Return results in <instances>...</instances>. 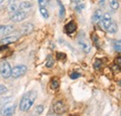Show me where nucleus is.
<instances>
[{"instance_id":"423d86ee","label":"nucleus","mask_w":121,"mask_h":116,"mask_svg":"<svg viewBox=\"0 0 121 116\" xmlns=\"http://www.w3.org/2000/svg\"><path fill=\"white\" fill-rule=\"evenodd\" d=\"M78 46L85 53H89L91 51V46L89 42L86 40V38L84 37V35H81L78 37Z\"/></svg>"},{"instance_id":"412c9836","label":"nucleus","mask_w":121,"mask_h":116,"mask_svg":"<svg viewBox=\"0 0 121 116\" xmlns=\"http://www.w3.org/2000/svg\"><path fill=\"white\" fill-rule=\"evenodd\" d=\"M59 86H60V82H59V80L58 79H53L52 81H51V88H53V89H58L59 88Z\"/></svg>"},{"instance_id":"2eb2a0df","label":"nucleus","mask_w":121,"mask_h":116,"mask_svg":"<svg viewBox=\"0 0 121 116\" xmlns=\"http://www.w3.org/2000/svg\"><path fill=\"white\" fill-rule=\"evenodd\" d=\"M34 30V25L32 23H26L22 26V33L27 34V33H30L31 32H33Z\"/></svg>"},{"instance_id":"4be33fe9","label":"nucleus","mask_w":121,"mask_h":116,"mask_svg":"<svg viewBox=\"0 0 121 116\" xmlns=\"http://www.w3.org/2000/svg\"><path fill=\"white\" fill-rule=\"evenodd\" d=\"M65 58H66V55H65L64 53L58 52V53L56 54V58H57L58 60H63V59H65Z\"/></svg>"},{"instance_id":"9b49d317","label":"nucleus","mask_w":121,"mask_h":116,"mask_svg":"<svg viewBox=\"0 0 121 116\" xmlns=\"http://www.w3.org/2000/svg\"><path fill=\"white\" fill-rule=\"evenodd\" d=\"M102 17H103V11H102L101 9H97V10L94 12L93 16H92V21H93L94 23H98L99 21H101Z\"/></svg>"},{"instance_id":"1a4fd4ad","label":"nucleus","mask_w":121,"mask_h":116,"mask_svg":"<svg viewBox=\"0 0 121 116\" xmlns=\"http://www.w3.org/2000/svg\"><path fill=\"white\" fill-rule=\"evenodd\" d=\"M102 22H103V26L105 30H107L108 26L111 24L112 22V18H111V15L108 14V13H105L104 15H103L102 17Z\"/></svg>"},{"instance_id":"dca6fc26","label":"nucleus","mask_w":121,"mask_h":116,"mask_svg":"<svg viewBox=\"0 0 121 116\" xmlns=\"http://www.w3.org/2000/svg\"><path fill=\"white\" fill-rule=\"evenodd\" d=\"M32 8V4L30 2H27V1H23L20 4L19 6V9H22V10H27V9H30Z\"/></svg>"},{"instance_id":"b1692460","label":"nucleus","mask_w":121,"mask_h":116,"mask_svg":"<svg viewBox=\"0 0 121 116\" xmlns=\"http://www.w3.org/2000/svg\"><path fill=\"white\" fill-rule=\"evenodd\" d=\"M114 48H115L116 51L120 52V41L119 40H117V41H116L114 43Z\"/></svg>"},{"instance_id":"a211bd4d","label":"nucleus","mask_w":121,"mask_h":116,"mask_svg":"<svg viewBox=\"0 0 121 116\" xmlns=\"http://www.w3.org/2000/svg\"><path fill=\"white\" fill-rule=\"evenodd\" d=\"M109 4L112 9L117 10L119 8V1L118 0H109Z\"/></svg>"},{"instance_id":"20e7f679","label":"nucleus","mask_w":121,"mask_h":116,"mask_svg":"<svg viewBox=\"0 0 121 116\" xmlns=\"http://www.w3.org/2000/svg\"><path fill=\"white\" fill-rule=\"evenodd\" d=\"M15 104L14 103H8L6 105L3 106V108L1 109V115H6V116H10L13 115L15 112Z\"/></svg>"},{"instance_id":"4468645a","label":"nucleus","mask_w":121,"mask_h":116,"mask_svg":"<svg viewBox=\"0 0 121 116\" xmlns=\"http://www.w3.org/2000/svg\"><path fill=\"white\" fill-rule=\"evenodd\" d=\"M57 2H58V5H59V17H60V19H63L64 16H65V8L62 5L60 0H57Z\"/></svg>"},{"instance_id":"7ed1b4c3","label":"nucleus","mask_w":121,"mask_h":116,"mask_svg":"<svg viewBox=\"0 0 121 116\" xmlns=\"http://www.w3.org/2000/svg\"><path fill=\"white\" fill-rule=\"evenodd\" d=\"M27 72V67L25 65H18L11 69V75L13 78H19L22 75H24Z\"/></svg>"},{"instance_id":"39448f33","label":"nucleus","mask_w":121,"mask_h":116,"mask_svg":"<svg viewBox=\"0 0 121 116\" xmlns=\"http://www.w3.org/2000/svg\"><path fill=\"white\" fill-rule=\"evenodd\" d=\"M26 18V13L25 11L22 10V9H18L15 13L11 15L10 17V20L14 22H20V21H22L24 19Z\"/></svg>"},{"instance_id":"0eeeda50","label":"nucleus","mask_w":121,"mask_h":116,"mask_svg":"<svg viewBox=\"0 0 121 116\" xmlns=\"http://www.w3.org/2000/svg\"><path fill=\"white\" fill-rule=\"evenodd\" d=\"M53 111L57 114H61L65 112V105L62 101H57L53 106Z\"/></svg>"},{"instance_id":"f8f14e48","label":"nucleus","mask_w":121,"mask_h":116,"mask_svg":"<svg viewBox=\"0 0 121 116\" xmlns=\"http://www.w3.org/2000/svg\"><path fill=\"white\" fill-rule=\"evenodd\" d=\"M18 37L17 36H9V37H5L3 39H1L0 43L2 45H9V44L14 43L15 41H17Z\"/></svg>"},{"instance_id":"cd10ccee","label":"nucleus","mask_w":121,"mask_h":116,"mask_svg":"<svg viewBox=\"0 0 121 116\" xmlns=\"http://www.w3.org/2000/svg\"><path fill=\"white\" fill-rule=\"evenodd\" d=\"M84 8H85V5H84V4H80V5H78V6L76 7V9L78 11V12H79V11H81V10H82Z\"/></svg>"},{"instance_id":"f03ea898","label":"nucleus","mask_w":121,"mask_h":116,"mask_svg":"<svg viewBox=\"0 0 121 116\" xmlns=\"http://www.w3.org/2000/svg\"><path fill=\"white\" fill-rule=\"evenodd\" d=\"M0 74H1L2 78H4V79H8V78L10 77V75H11V67H10L9 62L5 61L0 65Z\"/></svg>"},{"instance_id":"bb28decb","label":"nucleus","mask_w":121,"mask_h":116,"mask_svg":"<svg viewBox=\"0 0 121 116\" xmlns=\"http://www.w3.org/2000/svg\"><path fill=\"white\" fill-rule=\"evenodd\" d=\"M79 76H80V74H79L78 73H76V72H74V73H72L71 74H70L71 79H77Z\"/></svg>"},{"instance_id":"c85d7f7f","label":"nucleus","mask_w":121,"mask_h":116,"mask_svg":"<svg viewBox=\"0 0 121 116\" xmlns=\"http://www.w3.org/2000/svg\"><path fill=\"white\" fill-rule=\"evenodd\" d=\"M38 4H39L41 7H44V6H45V0H38Z\"/></svg>"},{"instance_id":"c756f323","label":"nucleus","mask_w":121,"mask_h":116,"mask_svg":"<svg viewBox=\"0 0 121 116\" xmlns=\"http://www.w3.org/2000/svg\"><path fill=\"white\" fill-rule=\"evenodd\" d=\"M71 2H73V3H79L80 0H71Z\"/></svg>"},{"instance_id":"f257e3e1","label":"nucleus","mask_w":121,"mask_h":116,"mask_svg":"<svg viewBox=\"0 0 121 116\" xmlns=\"http://www.w3.org/2000/svg\"><path fill=\"white\" fill-rule=\"evenodd\" d=\"M36 97H37V94L34 90H31V91H28L27 93H25L20 101V110L22 112L29 111V109L33 106Z\"/></svg>"},{"instance_id":"7c9ffc66","label":"nucleus","mask_w":121,"mask_h":116,"mask_svg":"<svg viewBox=\"0 0 121 116\" xmlns=\"http://www.w3.org/2000/svg\"><path fill=\"white\" fill-rule=\"evenodd\" d=\"M3 1H4V0H0V4H1V3L3 2Z\"/></svg>"},{"instance_id":"393cba45","label":"nucleus","mask_w":121,"mask_h":116,"mask_svg":"<svg viewBox=\"0 0 121 116\" xmlns=\"http://www.w3.org/2000/svg\"><path fill=\"white\" fill-rule=\"evenodd\" d=\"M93 66H94V69L99 70L100 67L102 66V60H100V59H96V60H95V63H94Z\"/></svg>"},{"instance_id":"6ab92c4d","label":"nucleus","mask_w":121,"mask_h":116,"mask_svg":"<svg viewBox=\"0 0 121 116\" xmlns=\"http://www.w3.org/2000/svg\"><path fill=\"white\" fill-rule=\"evenodd\" d=\"M39 11H40V14L42 15V17H43V18H45V19H48L49 14H48V11L47 10V8H46L45 7H41V8H40V9H39Z\"/></svg>"},{"instance_id":"9d476101","label":"nucleus","mask_w":121,"mask_h":116,"mask_svg":"<svg viewBox=\"0 0 121 116\" xmlns=\"http://www.w3.org/2000/svg\"><path fill=\"white\" fill-rule=\"evenodd\" d=\"M14 30L13 25H1L0 26V35H7Z\"/></svg>"},{"instance_id":"f3484780","label":"nucleus","mask_w":121,"mask_h":116,"mask_svg":"<svg viewBox=\"0 0 121 116\" xmlns=\"http://www.w3.org/2000/svg\"><path fill=\"white\" fill-rule=\"evenodd\" d=\"M107 31H108L110 33H116L117 32V24L115 21H112L111 24H110V25L108 26V28H107Z\"/></svg>"},{"instance_id":"ddd939ff","label":"nucleus","mask_w":121,"mask_h":116,"mask_svg":"<svg viewBox=\"0 0 121 116\" xmlns=\"http://www.w3.org/2000/svg\"><path fill=\"white\" fill-rule=\"evenodd\" d=\"M8 9H9V13L10 15H12L19 9V6L16 4L14 1H12V2L9 3V7H8Z\"/></svg>"},{"instance_id":"5701e85b","label":"nucleus","mask_w":121,"mask_h":116,"mask_svg":"<svg viewBox=\"0 0 121 116\" xmlns=\"http://www.w3.org/2000/svg\"><path fill=\"white\" fill-rule=\"evenodd\" d=\"M43 111H44V106L43 105H38V106L35 107V112L37 114H41L43 112Z\"/></svg>"},{"instance_id":"aec40b11","label":"nucleus","mask_w":121,"mask_h":116,"mask_svg":"<svg viewBox=\"0 0 121 116\" xmlns=\"http://www.w3.org/2000/svg\"><path fill=\"white\" fill-rule=\"evenodd\" d=\"M53 65H54V60H53L52 57L49 55V56L48 57L47 61H46V66H47L48 68H52V66H53Z\"/></svg>"},{"instance_id":"6e6552de","label":"nucleus","mask_w":121,"mask_h":116,"mask_svg":"<svg viewBox=\"0 0 121 116\" xmlns=\"http://www.w3.org/2000/svg\"><path fill=\"white\" fill-rule=\"evenodd\" d=\"M76 31V24L74 21H70L68 22L65 26H64V32L66 34H72Z\"/></svg>"},{"instance_id":"a878e982","label":"nucleus","mask_w":121,"mask_h":116,"mask_svg":"<svg viewBox=\"0 0 121 116\" xmlns=\"http://www.w3.org/2000/svg\"><path fill=\"white\" fill-rule=\"evenodd\" d=\"M6 92H8V88L5 87V86L0 85V95L4 94V93H6Z\"/></svg>"}]
</instances>
